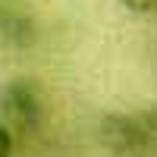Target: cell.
Wrapping results in <instances>:
<instances>
[{"mask_svg":"<svg viewBox=\"0 0 157 157\" xmlns=\"http://www.w3.org/2000/svg\"><path fill=\"white\" fill-rule=\"evenodd\" d=\"M135 120L141 129V145H145V157H157V104L135 110Z\"/></svg>","mask_w":157,"mask_h":157,"instance_id":"4","label":"cell"},{"mask_svg":"<svg viewBox=\"0 0 157 157\" xmlns=\"http://www.w3.org/2000/svg\"><path fill=\"white\" fill-rule=\"evenodd\" d=\"M47 116H50V101L38 78L13 75L0 85V123L13 132V138L38 135Z\"/></svg>","mask_w":157,"mask_h":157,"instance_id":"1","label":"cell"},{"mask_svg":"<svg viewBox=\"0 0 157 157\" xmlns=\"http://www.w3.org/2000/svg\"><path fill=\"white\" fill-rule=\"evenodd\" d=\"M98 141L110 157H145L135 110H110L98 120Z\"/></svg>","mask_w":157,"mask_h":157,"instance_id":"3","label":"cell"},{"mask_svg":"<svg viewBox=\"0 0 157 157\" xmlns=\"http://www.w3.org/2000/svg\"><path fill=\"white\" fill-rule=\"evenodd\" d=\"M16 154V138H13V132L0 123V157H13Z\"/></svg>","mask_w":157,"mask_h":157,"instance_id":"6","label":"cell"},{"mask_svg":"<svg viewBox=\"0 0 157 157\" xmlns=\"http://www.w3.org/2000/svg\"><path fill=\"white\" fill-rule=\"evenodd\" d=\"M41 41V19L32 0H0V50L29 54Z\"/></svg>","mask_w":157,"mask_h":157,"instance_id":"2","label":"cell"},{"mask_svg":"<svg viewBox=\"0 0 157 157\" xmlns=\"http://www.w3.org/2000/svg\"><path fill=\"white\" fill-rule=\"evenodd\" d=\"M126 13H132V16H151L157 13V0H116Z\"/></svg>","mask_w":157,"mask_h":157,"instance_id":"5","label":"cell"}]
</instances>
